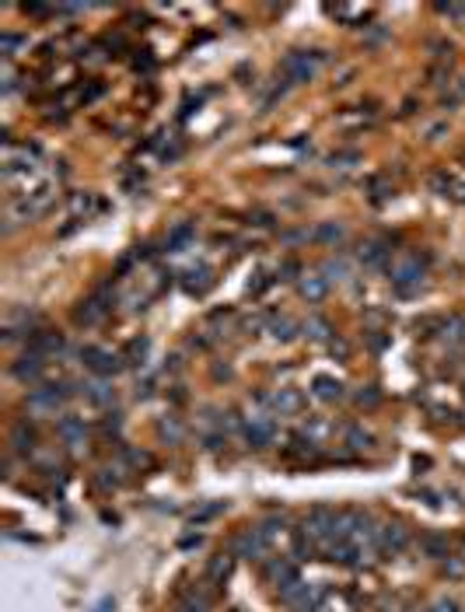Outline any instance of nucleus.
<instances>
[{"mask_svg": "<svg viewBox=\"0 0 465 612\" xmlns=\"http://www.w3.org/2000/svg\"><path fill=\"white\" fill-rule=\"evenodd\" d=\"M182 287L189 290V294H196V297H203L207 290L213 287V277H210V270L207 266H200V270H189L186 273V280H182Z\"/></svg>", "mask_w": 465, "mask_h": 612, "instance_id": "nucleus-14", "label": "nucleus"}, {"mask_svg": "<svg viewBox=\"0 0 465 612\" xmlns=\"http://www.w3.org/2000/svg\"><path fill=\"white\" fill-rule=\"evenodd\" d=\"M36 427H28V420H18L14 427H11V448L21 451V455H28V451L36 448Z\"/></svg>", "mask_w": 465, "mask_h": 612, "instance_id": "nucleus-11", "label": "nucleus"}, {"mask_svg": "<svg viewBox=\"0 0 465 612\" xmlns=\"http://www.w3.org/2000/svg\"><path fill=\"white\" fill-rule=\"evenodd\" d=\"M266 322H269V336H273V339H280V343H291V339H294V332H297L294 319H287V315H269Z\"/></svg>", "mask_w": 465, "mask_h": 612, "instance_id": "nucleus-15", "label": "nucleus"}, {"mask_svg": "<svg viewBox=\"0 0 465 612\" xmlns=\"http://www.w3.org/2000/svg\"><path fill=\"white\" fill-rule=\"evenodd\" d=\"M158 434H161V438H169L171 445H178V441H182V423H178L175 416H165V420L158 423Z\"/></svg>", "mask_w": 465, "mask_h": 612, "instance_id": "nucleus-24", "label": "nucleus"}, {"mask_svg": "<svg viewBox=\"0 0 465 612\" xmlns=\"http://www.w3.org/2000/svg\"><path fill=\"white\" fill-rule=\"evenodd\" d=\"M43 371H46V361H43V354H36V350L21 354V357L11 364V374H14L18 381H39Z\"/></svg>", "mask_w": 465, "mask_h": 612, "instance_id": "nucleus-6", "label": "nucleus"}, {"mask_svg": "<svg viewBox=\"0 0 465 612\" xmlns=\"http://www.w3.org/2000/svg\"><path fill=\"white\" fill-rule=\"evenodd\" d=\"M224 511V504H210V507H203L200 515H193V525H200V522H207V518H213V515H220Z\"/></svg>", "mask_w": 465, "mask_h": 612, "instance_id": "nucleus-31", "label": "nucleus"}, {"mask_svg": "<svg viewBox=\"0 0 465 612\" xmlns=\"http://www.w3.org/2000/svg\"><path fill=\"white\" fill-rule=\"evenodd\" d=\"M322 63H326V53H322V49H294V53L284 56L280 70H284V78L291 84H304L319 74Z\"/></svg>", "mask_w": 465, "mask_h": 612, "instance_id": "nucleus-1", "label": "nucleus"}, {"mask_svg": "<svg viewBox=\"0 0 465 612\" xmlns=\"http://www.w3.org/2000/svg\"><path fill=\"white\" fill-rule=\"evenodd\" d=\"M343 235H346V231H343V224H333V221H329V224H319V228H315V238H319V242H326V245L343 242Z\"/></svg>", "mask_w": 465, "mask_h": 612, "instance_id": "nucleus-22", "label": "nucleus"}, {"mask_svg": "<svg viewBox=\"0 0 465 612\" xmlns=\"http://www.w3.org/2000/svg\"><path fill=\"white\" fill-rule=\"evenodd\" d=\"M346 441H350L353 448H368V445H371V434H364V431L350 427V431H346Z\"/></svg>", "mask_w": 465, "mask_h": 612, "instance_id": "nucleus-29", "label": "nucleus"}, {"mask_svg": "<svg viewBox=\"0 0 465 612\" xmlns=\"http://www.w3.org/2000/svg\"><path fill=\"white\" fill-rule=\"evenodd\" d=\"M81 357H85V364L91 367L95 374H116V371L123 367V357H116V354H109V350H98V347L81 350Z\"/></svg>", "mask_w": 465, "mask_h": 612, "instance_id": "nucleus-8", "label": "nucleus"}, {"mask_svg": "<svg viewBox=\"0 0 465 612\" xmlns=\"http://www.w3.org/2000/svg\"><path fill=\"white\" fill-rule=\"evenodd\" d=\"M273 438H277V427H273V420H269V416H252V423L245 427V441H249V448H269V445H273Z\"/></svg>", "mask_w": 465, "mask_h": 612, "instance_id": "nucleus-7", "label": "nucleus"}, {"mask_svg": "<svg viewBox=\"0 0 465 612\" xmlns=\"http://www.w3.org/2000/svg\"><path fill=\"white\" fill-rule=\"evenodd\" d=\"M291 542H294V556L297 560H311V553H315V539L304 532V525L291 529Z\"/></svg>", "mask_w": 465, "mask_h": 612, "instance_id": "nucleus-17", "label": "nucleus"}, {"mask_svg": "<svg viewBox=\"0 0 465 612\" xmlns=\"http://www.w3.org/2000/svg\"><path fill=\"white\" fill-rule=\"evenodd\" d=\"M273 406L280 409V413H297V409L304 406V399H301L297 389H280V392L273 396Z\"/></svg>", "mask_w": 465, "mask_h": 612, "instance_id": "nucleus-19", "label": "nucleus"}, {"mask_svg": "<svg viewBox=\"0 0 465 612\" xmlns=\"http://www.w3.org/2000/svg\"><path fill=\"white\" fill-rule=\"evenodd\" d=\"M304 332H308L311 339H326V336H329V322L319 319V315H311V319L304 322Z\"/></svg>", "mask_w": 465, "mask_h": 612, "instance_id": "nucleus-25", "label": "nucleus"}, {"mask_svg": "<svg viewBox=\"0 0 465 612\" xmlns=\"http://www.w3.org/2000/svg\"><path fill=\"white\" fill-rule=\"evenodd\" d=\"M329 350H333V354H339V357H346V354H350V347H346L343 339H333V343H329Z\"/></svg>", "mask_w": 465, "mask_h": 612, "instance_id": "nucleus-36", "label": "nucleus"}, {"mask_svg": "<svg viewBox=\"0 0 465 612\" xmlns=\"http://www.w3.org/2000/svg\"><path fill=\"white\" fill-rule=\"evenodd\" d=\"M269 284H273V277H266V273H255V280H249V294H262Z\"/></svg>", "mask_w": 465, "mask_h": 612, "instance_id": "nucleus-30", "label": "nucleus"}, {"mask_svg": "<svg viewBox=\"0 0 465 612\" xmlns=\"http://www.w3.org/2000/svg\"><path fill=\"white\" fill-rule=\"evenodd\" d=\"M231 553L242 560H262L269 553V539L262 535V529H242L231 535Z\"/></svg>", "mask_w": 465, "mask_h": 612, "instance_id": "nucleus-2", "label": "nucleus"}, {"mask_svg": "<svg viewBox=\"0 0 465 612\" xmlns=\"http://www.w3.org/2000/svg\"><path fill=\"white\" fill-rule=\"evenodd\" d=\"M193 238H196V228H193V224H178V228H171L169 231V248L171 252H182Z\"/></svg>", "mask_w": 465, "mask_h": 612, "instance_id": "nucleus-20", "label": "nucleus"}, {"mask_svg": "<svg viewBox=\"0 0 465 612\" xmlns=\"http://www.w3.org/2000/svg\"><path fill=\"white\" fill-rule=\"evenodd\" d=\"M406 542H410V532L402 529L399 522H388V525H381L375 532V546L381 553H399V549H406Z\"/></svg>", "mask_w": 465, "mask_h": 612, "instance_id": "nucleus-5", "label": "nucleus"}, {"mask_svg": "<svg viewBox=\"0 0 465 612\" xmlns=\"http://www.w3.org/2000/svg\"><path fill=\"white\" fill-rule=\"evenodd\" d=\"M277 273H284V277H280V280H297L294 273H297V263L294 259H284V263H280V270H277Z\"/></svg>", "mask_w": 465, "mask_h": 612, "instance_id": "nucleus-33", "label": "nucleus"}, {"mask_svg": "<svg viewBox=\"0 0 465 612\" xmlns=\"http://www.w3.org/2000/svg\"><path fill=\"white\" fill-rule=\"evenodd\" d=\"M297 290H301V297H304L308 305H319V301H326V294H329V277L304 273V277H297Z\"/></svg>", "mask_w": 465, "mask_h": 612, "instance_id": "nucleus-9", "label": "nucleus"}, {"mask_svg": "<svg viewBox=\"0 0 465 612\" xmlns=\"http://www.w3.org/2000/svg\"><path fill=\"white\" fill-rule=\"evenodd\" d=\"M63 347V336L60 332H49V329H39V332H32V339H28V350H36V354H53V350H60Z\"/></svg>", "mask_w": 465, "mask_h": 612, "instance_id": "nucleus-13", "label": "nucleus"}, {"mask_svg": "<svg viewBox=\"0 0 465 612\" xmlns=\"http://www.w3.org/2000/svg\"><path fill=\"white\" fill-rule=\"evenodd\" d=\"M56 431H60V438L70 441V445H81V441H85V420H78V416H63Z\"/></svg>", "mask_w": 465, "mask_h": 612, "instance_id": "nucleus-16", "label": "nucleus"}, {"mask_svg": "<svg viewBox=\"0 0 465 612\" xmlns=\"http://www.w3.org/2000/svg\"><path fill=\"white\" fill-rule=\"evenodd\" d=\"M311 392L319 399H326V403H336V399H343V381L333 378V374H315L311 378Z\"/></svg>", "mask_w": 465, "mask_h": 612, "instance_id": "nucleus-10", "label": "nucleus"}, {"mask_svg": "<svg viewBox=\"0 0 465 612\" xmlns=\"http://www.w3.org/2000/svg\"><path fill=\"white\" fill-rule=\"evenodd\" d=\"M178 609L182 612H210V595L200 591V588H193V591L182 595V606H178Z\"/></svg>", "mask_w": 465, "mask_h": 612, "instance_id": "nucleus-18", "label": "nucleus"}, {"mask_svg": "<svg viewBox=\"0 0 465 612\" xmlns=\"http://www.w3.org/2000/svg\"><path fill=\"white\" fill-rule=\"evenodd\" d=\"M357 399H360V403H368V406H375V403H378V392L371 389V392H360Z\"/></svg>", "mask_w": 465, "mask_h": 612, "instance_id": "nucleus-37", "label": "nucleus"}, {"mask_svg": "<svg viewBox=\"0 0 465 612\" xmlns=\"http://www.w3.org/2000/svg\"><path fill=\"white\" fill-rule=\"evenodd\" d=\"M18 46H25L21 36H14V32H4V36H0V53H4V60H11Z\"/></svg>", "mask_w": 465, "mask_h": 612, "instance_id": "nucleus-27", "label": "nucleus"}, {"mask_svg": "<svg viewBox=\"0 0 465 612\" xmlns=\"http://www.w3.org/2000/svg\"><path fill=\"white\" fill-rule=\"evenodd\" d=\"M231 567H235V553H217V556H210V564H207V581H210V584H224V581L231 577Z\"/></svg>", "mask_w": 465, "mask_h": 612, "instance_id": "nucleus-12", "label": "nucleus"}, {"mask_svg": "<svg viewBox=\"0 0 465 612\" xmlns=\"http://www.w3.org/2000/svg\"><path fill=\"white\" fill-rule=\"evenodd\" d=\"M70 210H74L78 217L85 213V221H87V213H91V210H102V204H98V200H95L91 193H85V196L78 193V196H70Z\"/></svg>", "mask_w": 465, "mask_h": 612, "instance_id": "nucleus-23", "label": "nucleus"}, {"mask_svg": "<svg viewBox=\"0 0 465 612\" xmlns=\"http://www.w3.org/2000/svg\"><path fill=\"white\" fill-rule=\"evenodd\" d=\"M444 571L451 574V577H462V574H465V564H459V560H451V556H448V560H444Z\"/></svg>", "mask_w": 465, "mask_h": 612, "instance_id": "nucleus-34", "label": "nucleus"}, {"mask_svg": "<svg viewBox=\"0 0 465 612\" xmlns=\"http://www.w3.org/2000/svg\"><path fill=\"white\" fill-rule=\"evenodd\" d=\"M112 609V602H102V606H98V612H109Z\"/></svg>", "mask_w": 465, "mask_h": 612, "instance_id": "nucleus-38", "label": "nucleus"}, {"mask_svg": "<svg viewBox=\"0 0 465 612\" xmlns=\"http://www.w3.org/2000/svg\"><path fill=\"white\" fill-rule=\"evenodd\" d=\"M85 396L95 403V406H109V403H116V392L105 385V381H95V385H85Z\"/></svg>", "mask_w": 465, "mask_h": 612, "instance_id": "nucleus-21", "label": "nucleus"}, {"mask_svg": "<svg viewBox=\"0 0 465 612\" xmlns=\"http://www.w3.org/2000/svg\"><path fill=\"white\" fill-rule=\"evenodd\" d=\"M385 255H388V248H381L378 242H368L364 248H360V263H371V266H375V263H381Z\"/></svg>", "mask_w": 465, "mask_h": 612, "instance_id": "nucleus-26", "label": "nucleus"}, {"mask_svg": "<svg viewBox=\"0 0 465 612\" xmlns=\"http://www.w3.org/2000/svg\"><path fill=\"white\" fill-rule=\"evenodd\" d=\"M262 574H266V581H269V584H277L280 591L301 581V574H297V567L291 564V560H287V556H273V560H269V564L262 567Z\"/></svg>", "mask_w": 465, "mask_h": 612, "instance_id": "nucleus-3", "label": "nucleus"}, {"mask_svg": "<svg viewBox=\"0 0 465 612\" xmlns=\"http://www.w3.org/2000/svg\"><path fill=\"white\" fill-rule=\"evenodd\" d=\"M434 612H459V606L451 598H441V602H434Z\"/></svg>", "mask_w": 465, "mask_h": 612, "instance_id": "nucleus-35", "label": "nucleus"}, {"mask_svg": "<svg viewBox=\"0 0 465 612\" xmlns=\"http://www.w3.org/2000/svg\"><path fill=\"white\" fill-rule=\"evenodd\" d=\"M423 549H427L430 556H448V542H441V539H434V535L423 539Z\"/></svg>", "mask_w": 465, "mask_h": 612, "instance_id": "nucleus-28", "label": "nucleus"}, {"mask_svg": "<svg viewBox=\"0 0 465 612\" xmlns=\"http://www.w3.org/2000/svg\"><path fill=\"white\" fill-rule=\"evenodd\" d=\"M129 357H133V364H137V361H140V357H144V354H147V339H133V343H129V350H127Z\"/></svg>", "mask_w": 465, "mask_h": 612, "instance_id": "nucleus-32", "label": "nucleus"}, {"mask_svg": "<svg viewBox=\"0 0 465 612\" xmlns=\"http://www.w3.org/2000/svg\"><path fill=\"white\" fill-rule=\"evenodd\" d=\"M319 598H322V595H319L311 584H304V581H297V584H291V588L280 591V602H287V606H294V609H301V612H311L319 606Z\"/></svg>", "mask_w": 465, "mask_h": 612, "instance_id": "nucleus-4", "label": "nucleus"}]
</instances>
